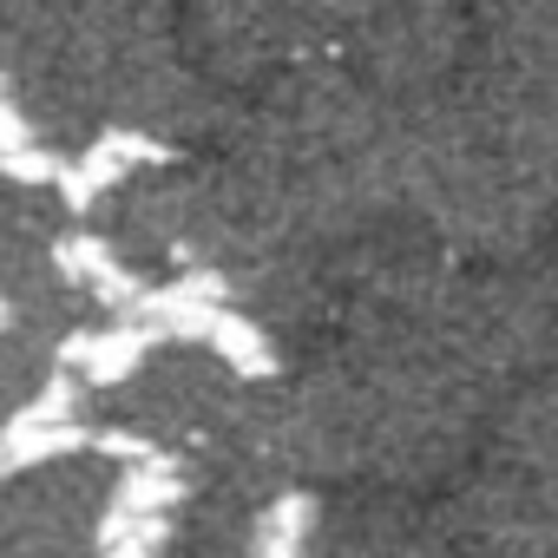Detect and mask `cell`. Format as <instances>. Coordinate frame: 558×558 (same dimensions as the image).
<instances>
[{
	"label": "cell",
	"mask_w": 558,
	"mask_h": 558,
	"mask_svg": "<svg viewBox=\"0 0 558 558\" xmlns=\"http://www.w3.org/2000/svg\"><path fill=\"white\" fill-rule=\"evenodd\" d=\"M138 486L125 460L47 453L0 480V558H125Z\"/></svg>",
	"instance_id": "3"
},
{
	"label": "cell",
	"mask_w": 558,
	"mask_h": 558,
	"mask_svg": "<svg viewBox=\"0 0 558 558\" xmlns=\"http://www.w3.org/2000/svg\"><path fill=\"white\" fill-rule=\"evenodd\" d=\"M480 60L558 99V0H473Z\"/></svg>",
	"instance_id": "5"
},
{
	"label": "cell",
	"mask_w": 558,
	"mask_h": 558,
	"mask_svg": "<svg viewBox=\"0 0 558 558\" xmlns=\"http://www.w3.org/2000/svg\"><path fill=\"white\" fill-rule=\"evenodd\" d=\"M401 223L473 263H525L558 230V99L473 53L401 106Z\"/></svg>",
	"instance_id": "2"
},
{
	"label": "cell",
	"mask_w": 558,
	"mask_h": 558,
	"mask_svg": "<svg viewBox=\"0 0 558 558\" xmlns=\"http://www.w3.org/2000/svg\"><path fill=\"white\" fill-rule=\"evenodd\" d=\"M290 558H453V545L447 532L421 525L401 506L342 499V506H296Z\"/></svg>",
	"instance_id": "4"
},
{
	"label": "cell",
	"mask_w": 558,
	"mask_h": 558,
	"mask_svg": "<svg viewBox=\"0 0 558 558\" xmlns=\"http://www.w3.org/2000/svg\"><path fill=\"white\" fill-rule=\"evenodd\" d=\"M21 119L47 145L210 138L230 93L191 47L184 0H34L0 47Z\"/></svg>",
	"instance_id": "1"
}]
</instances>
